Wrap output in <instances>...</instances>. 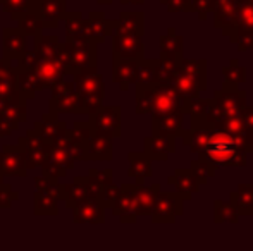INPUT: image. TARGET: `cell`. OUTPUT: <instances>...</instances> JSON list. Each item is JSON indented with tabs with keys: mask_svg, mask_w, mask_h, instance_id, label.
<instances>
[{
	"mask_svg": "<svg viewBox=\"0 0 253 251\" xmlns=\"http://www.w3.org/2000/svg\"><path fill=\"white\" fill-rule=\"evenodd\" d=\"M188 100L190 98L181 97L170 84H157V95H155V104H153L152 115L169 114V112L174 110H179L184 114Z\"/></svg>",
	"mask_w": 253,
	"mask_h": 251,
	"instance_id": "8fae6325",
	"label": "cell"
},
{
	"mask_svg": "<svg viewBox=\"0 0 253 251\" xmlns=\"http://www.w3.org/2000/svg\"><path fill=\"white\" fill-rule=\"evenodd\" d=\"M114 35H131L143 36L145 35V14L141 10H123L117 19H110V36Z\"/></svg>",
	"mask_w": 253,
	"mask_h": 251,
	"instance_id": "7c38bea8",
	"label": "cell"
},
{
	"mask_svg": "<svg viewBox=\"0 0 253 251\" xmlns=\"http://www.w3.org/2000/svg\"><path fill=\"white\" fill-rule=\"evenodd\" d=\"M190 171L195 174V178H197V181H198V184H200V186L209 184V179L213 178V176H215V172H217L215 169L210 167L207 162L200 160V158H195V160H191Z\"/></svg>",
	"mask_w": 253,
	"mask_h": 251,
	"instance_id": "bcb514c9",
	"label": "cell"
},
{
	"mask_svg": "<svg viewBox=\"0 0 253 251\" xmlns=\"http://www.w3.org/2000/svg\"><path fill=\"white\" fill-rule=\"evenodd\" d=\"M240 119H241V124H243L245 131L252 133L253 131V104L247 105V107L240 112Z\"/></svg>",
	"mask_w": 253,
	"mask_h": 251,
	"instance_id": "9f6ffc18",
	"label": "cell"
},
{
	"mask_svg": "<svg viewBox=\"0 0 253 251\" xmlns=\"http://www.w3.org/2000/svg\"><path fill=\"white\" fill-rule=\"evenodd\" d=\"M252 217H253V215H252Z\"/></svg>",
	"mask_w": 253,
	"mask_h": 251,
	"instance_id": "e7e4bbea",
	"label": "cell"
},
{
	"mask_svg": "<svg viewBox=\"0 0 253 251\" xmlns=\"http://www.w3.org/2000/svg\"><path fill=\"white\" fill-rule=\"evenodd\" d=\"M31 129H33L43 141L52 143L64 129H67V124L64 121H60V119L57 117V114L47 112V114L42 115V119H38V121L35 122Z\"/></svg>",
	"mask_w": 253,
	"mask_h": 251,
	"instance_id": "484cf974",
	"label": "cell"
},
{
	"mask_svg": "<svg viewBox=\"0 0 253 251\" xmlns=\"http://www.w3.org/2000/svg\"><path fill=\"white\" fill-rule=\"evenodd\" d=\"M21 151H23L24 164L26 169H37L45 162V158L48 157V150H50V143L43 141L33 129H28V133L23 138H19L17 141Z\"/></svg>",
	"mask_w": 253,
	"mask_h": 251,
	"instance_id": "9c48e42d",
	"label": "cell"
},
{
	"mask_svg": "<svg viewBox=\"0 0 253 251\" xmlns=\"http://www.w3.org/2000/svg\"><path fill=\"white\" fill-rule=\"evenodd\" d=\"M140 61H119L112 59V81L119 84L121 91H127L131 84H136Z\"/></svg>",
	"mask_w": 253,
	"mask_h": 251,
	"instance_id": "603a6c76",
	"label": "cell"
},
{
	"mask_svg": "<svg viewBox=\"0 0 253 251\" xmlns=\"http://www.w3.org/2000/svg\"><path fill=\"white\" fill-rule=\"evenodd\" d=\"M16 74H17V90H19V93L23 95L26 100L35 98L37 91L42 90L40 81H38L35 71H19V69H16Z\"/></svg>",
	"mask_w": 253,
	"mask_h": 251,
	"instance_id": "d590c367",
	"label": "cell"
},
{
	"mask_svg": "<svg viewBox=\"0 0 253 251\" xmlns=\"http://www.w3.org/2000/svg\"><path fill=\"white\" fill-rule=\"evenodd\" d=\"M0 2H2V0H0Z\"/></svg>",
	"mask_w": 253,
	"mask_h": 251,
	"instance_id": "be15d7a7",
	"label": "cell"
},
{
	"mask_svg": "<svg viewBox=\"0 0 253 251\" xmlns=\"http://www.w3.org/2000/svg\"><path fill=\"white\" fill-rule=\"evenodd\" d=\"M229 205L236 210L240 217L253 215V184H238V188L229 194Z\"/></svg>",
	"mask_w": 253,
	"mask_h": 251,
	"instance_id": "83f0119b",
	"label": "cell"
},
{
	"mask_svg": "<svg viewBox=\"0 0 253 251\" xmlns=\"http://www.w3.org/2000/svg\"><path fill=\"white\" fill-rule=\"evenodd\" d=\"M17 28H19L21 31H24L26 35L37 36V35H40L42 30H43V23H42L40 16H38L35 10L30 9L24 16H21L19 19H17Z\"/></svg>",
	"mask_w": 253,
	"mask_h": 251,
	"instance_id": "b9f144b4",
	"label": "cell"
},
{
	"mask_svg": "<svg viewBox=\"0 0 253 251\" xmlns=\"http://www.w3.org/2000/svg\"><path fill=\"white\" fill-rule=\"evenodd\" d=\"M176 151V138L147 136L143 140V153L153 162H167Z\"/></svg>",
	"mask_w": 253,
	"mask_h": 251,
	"instance_id": "44dd1931",
	"label": "cell"
},
{
	"mask_svg": "<svg viewBox=\"0 0 253 251\" xmlns=\"http://www.w3.org/2000/svg\"><path fill=\"white\" fill-rule=\"evenodd\" d=\"M193 12H197L200 21H207V17L212 14L210 0H193Z\"/></svg>",
	"mask_w": 253,
	"mask_h": 251,
	"instance_id": "11a10c76",
	"label": "cell"
},
{
	"mask_svg": "<svg viewBox=\"0 0 253 251\" xmlns=\"http://www.w3.org/2000/svg\"><path fill=\"white\" fill-rule=\"evenodd\" d=\"M35 54L38 61H53L62 52V43H60L57 35H37L35 36Z\"/></svg>",
	"mask_w": 253,
	"mask_h": 251,
	"instance_id": "4316f807",
	"label": "cell"
},
{
	"mask_svg": "<svg viewBox=\"0 0 253 251\" xmlns=\"http://www.w3.org/2000/svg\"><path fill=\"white\" fill-rule=\"evenodd\" d=\"M40 169H42V176H45V178H48V179H53V181H59V179H62L64 176L67 174V171L62 165L55 164V162L48 160V158H45V162L40 165Z\"/></svg>",
	"mask_w": 253,
	"mask_h": 251,
	"instance_id": "681fc988",
	"label": "cell"
},
{
	"mask_svg": "<svg viewBox=\"0 0 253 251\" xmlns=\"http://www.w3.org/2000/svg\"><path fill=\"white\" fill-rule=\"evenodd\" d=\"M28 35L19 28H3L2 30V43H3V59L7 61H19V57L26 50Z\"/></svg>",
	"mask_w": 253,
	"mask_h": 251,
	"instance_id": "ffe728a7",
	"label": "cell"
},
{
	"mask_svg": "<svg viewBox=\"0 0 253 251\" xmlns=\"http://www.w3.org/2000/svg\"><path fill=\"white\" fill-rule=\"evenodd\" d=\"M166 7L170 14L193 12V0H167Z\"/></svg>",
	"mask_w": 253,
	"mask_h": 251,
	"instance_id": "db71d44e",
	"label": "cell"
},
{
	"mask_svg": "<svg viewBox=\"0 0 253 251\" xmlns=\"http://www.w3.org/2000/svg\"><path fill=\"white\" fill-rule=\"evenodd\" d=\"M59 57L64 64L66 76H74L80 71L97 66V45L83 36L66 38Z\"/></svg>",
	"mask_w": 253,
	"mask_h": 251,
	"instance_id": "5b68a950",
	"label": "cell"
},
{
	"mask_svg": "<svg viewBox=\"0 0 253 251\" xmlns=\"http://www.w3.org/2000/svg\"><path fill=\"white\" fill-rule=\"evenodd\" d=\"M184 133V114L179 110L162 115H152V134L153 136L179 138Z\"/></svg>",
	"mask_w": 253,
	"mask_h": 251,
	"instance_id": "5bb4252c",
	"label": "cell"
},
{
	"mask_svg": "<svg viewBox=\"0 0 253 251\" xmlns=\"http://www.w3.org/2000/svg\"><path fill=\"white\" fill-rule=\"evenodd\" d=\"M253 143L248 133L233 134L212 127L205 146L198 151V158L219 171L220 167H245Z\"/></svg>",
	"mask_w": 253,
	"mask_h": 251,
	"instance_id": "6da1fadb",
	"label": "cell"
},
{
	"mask_svg": "<svg viewBox=\"0 0 253 251\" xmlns=\"http://www.w3.org/2000/svg\"><path fill=\"white\" fill-rule=\"evenodd\" d=\"M170 86L184 98H197L207 90V59L183 57L170 79Z\"/></svg>",
	"mask_w": 253,
	"mask_h": 251,
	"instance_id": "7a4b0ae2",
	"label": "cell"
},
{
	"mask_svg": "<svg viewBox=\"0 0 253 251\" xmlns=\"http://www.w3.org/2000/svg\"><path fill=\"white\" fill-rule=\"evenodd\" d=\"M103 222H105V207L97 198H88L73 208V224H103Z\"/></svg>",
	"mask_w": 253,
	"mask_h": 251,
	"instance_id": "e0dca14e",
	"label": "cell"
},
{
	"mask_svg": "<svg viewBox=\"0 0 253 251\" xmlns=\"http://www.w3.org/2000/svg\"><path fill=\"white\" fill-rule=\"evenodd\" d=\"M0 174L3 178L5 176L26 178L28 169L19 144H3L2 146V150H0Z\"/></svg>",
	"mask_w": 253,
	"mask_h": 251,
	"instance_id": "9a60e30c",
	"label": "cell"
},
{
	"mask_svg": "<svg viewBox=\"0 0 253 251\" xmlns=\"http://www.w3.org/2000/svg\"><path fill=\"white\" fill-rule=\"evenodd\" d=\"M3 184H5V182H3V176L2 174H0V188H2V186Z\"/></svg>",
	"mask_w": 253,
	"mask_h": 251,
	"instance_id": "91938a15",
	"label": "cell"
},
{
	"mask_svg": "<svg viewBox=\"0 0 253 251\" xmlns=\"http://www.w3.org/2000/svg\"><path fill=\"white\" fill-rule=\"evenodd\" d=\"M117 194H119V186L116 182H109L102 188V193H100V201L103 203L105 208H110L116 201Z\"/></svg>",
	"mask_w": 253,
	"mask_h": 251,
	"instance_id": "816d5d0a",
	"label": "cell"
},
{
	"mask_svg": "<svg viewBox=\"0 0 253 251\" xmlns=\"http://www.w3.org/2000/svg\"><path fill=\"white\" fill-rule=\"evenodd\" d=\"M28 119L26 107H10L0 114V138H5L19 129L21 122Z\"/></svg>",
	"mask_w": 253,
	"mask_h": 251,
	"instance_id": "f546056e",
	"label": "cell"
},
{
	"mask_svg": "<svg viewBox=\"0 0 253 251\" xmlns=\"http://www.w3.org/2000/svg\"><path fill=\"white\" fill-rule=\"evenodd\" d=\"M35 74H37L38 81H40L42 90L43 88H52L60 79L66 77L64 72V64L60 57L53 59V61H38L37 67H35Z\"/></svg>",
	"mask_w": 253,
	"mask_h": 251,
	"instance_id": "cb8c5ba5",
	"label": "cell"
},
{
	"mask_svg": "<svg viewBox=\"0 0 253 251\" xmlns=\"http://www.w3.org/2000/svg\"><path fill=\"white\" fill-rule=\"evenodd\" d=\"M136 200H138V217H150L155 203V196L160 191L159 184L147 186L145 182H136Z\"/></svg>",
	"mask_w": 253,
	"mask_h": 251,
	"instance_id": "1f68e13d",
	"label": "cell"
},
{
	"mask_svg": "<svg viewBox=\"0 0 253 251\" xmlns=\"http://www.w3.org/2000/svg\"><path fill=\"white\" fill-rule=\"evenodd\" d=\"M184 38L176 31V28H167V33L159 38V57H167L179 62L183 59Z\"/></svg>",
	"mask_w": 253,
	"mask_h": 251,
	"instance_id": "d4e9b609",
	"label": "cell"
},
{
	"mask_svg": "<svg viewBox=\"0 0 253 251\" xmlns=\"http://www.w3.org/2000/svg\"><path fill=\"white\" fill-rule=\"evenodd\" d=\"M119 3H123V5H143L145 0H119Z\"/></svg>",
	"mask_w": 253,
	"mask_h": 251,
	"instance_id": "6f0895ef",
	"label": "cell"
},
{
	"mask_svg": "<svg viewBox=\"0 0 253 251\" xmlns=\"http://www.w3.org/2000/svg\"><path fill=\"white\" fill-rule=\"evenodd\" d=\"M157 84H136V114H152L155 104Z\"/></svg>",
	"mask_w": 253,
	"mask_h": 251,
	"instance_id": "e575fe53",
	"label": "cell"
},
{
	"mask_svg": "<svg viewBox=\"0 0 253 251\" xmlns=\"http://www.w3.org/2000/svg\"><path fill=\"white\" fill-rule=\"evenodd\" d=\"M127 162H129L127 176L133 178L136 182H145V179L152 178V174H153L152 160L145 153L131 151V153H127Z\"/></svg>",
	"mask_w": 253,
	"mask_h": 251,
	"instance_id": "f1b7e54d",
	"label": "cell"
},
{
	"mask_svg": "<svg viewBox=\"0 0 253 251\" xmlns=\"http://www.w3.org/2000/svg\"><path fill=\"white\" fill-rule=\"evenodd\" d=\"M184 214V200L176 191H159L152 208V224H174Z\"/></svg>",
	"mask_w": 253,
	"mask_h": 251,
	"instance_id": "8992f818",
	"label": "cell"
},
{
	"mask_svg": "<svg viewBox=\"0 0 253 251\" xmlns=\"http://www.w3.org/2000/svg\"><path fill=\"white\" fill-rule=\"evenodd\" d=\"M227 36H229V40L236 45V48L240 52L253 50V30L233 31V33H229Z\"/></svg>",
	"mask_w": 253,
	"mask_h": 251,
	"instance_id": "7dc6e473",
	"label": "cell"
},
{
	"mask_svg": "<svg viewBox=\"0 0 253 251\" xmlns=\"http://www.w3.org/2000/svg\"><path fill=\"white\" fill-rule=\"evenodd\" d=\"M112 59H119V61H141V59H145L143 36L114 35Z\"/></svg>",
	"mask_w": 253,
	"mask_h": 251,
	"instance_id": "30bf717a",
	"label": "cell"
},
{
	"mask_svg": "<svg viewBox=\"0 0 253 251\" xmlns=\"http://www.w3.org/2000/svg\"><path fill=\"white\" fill-rule=\"evenodd\" d=\"M166 2L167 0H159V3H162V5H166Z\"/></svg>",
	"mask_w": 253,
	"mask_h": 251,
	"instance_id": "94428289",
	"label": "cell"
},
{
	"mask_svg": "<svg viewBox=\"0 0 253 251\" xmlns=\"http://www.w3.org/2000/svg\"><path fill=\"white\" fill-rule=\"evenodd\" d=\"M250 138H252V143H253V131H252V133H250Z\"/></svg>",
	"mask_w": 253,
	"mask_h": 251,
	"instance_id": "6125c7cd",
	"label": "cell"
},
{
	"mask_svg": "<svg viewBox=\"0 0 253 251\" xmlns=\"http://www.w3.org/2000/svg\"><path fill=\"white\" fill-rule=\"evenodd\" d=\"M157 67L159 59H141L138 66L136 84H157Z\"/></svg>",
	"mask_w": 253,
	"mask_h": 251,
	"instance_id": "60d3db41",
	"label": "cell"
},
{
	"mask_svg": "<svg viewBox=\"0 0 253 251\" xmlns=\"http://www.w3.org/2000/svg\"><path fill=\"white\" fill-rule=\"evenodd\" d=\"M91 196L90 182H88V176H76L71 182L67 184H60V194L59 200L66 201L69 208H74L78 203L88 200Z\"/></svg>",
	"mask_w": 253,
	"mask_h": 251,
	"instance_id": "d6986e66",
	"label": "cell"
},
{
	"mask_svg": "<svg viewBox=\"0 0 253 251\" xmlns=\"http://www.w3.org/2000/svg\"><path fill=\"white\" fill-rule=\"evenodd\" d=\"M210 108H212V98H200V97L190 98V100H188V105H186V110H184V114H188L191 119L190 127L203 126Z\"/></svg>",
	"mask_w": 253,
	"mask_h": 251,
	"instance_id": "836d02e7",
	"label": "cell"
},
{
	"mask_svg": "<svg viewBox=\"0 0 253 251\" xmlns=\"http://www.w3.org/2000/svg\"><path fill=\"white\" fill-rule=\"evenodd\" d=\"M50 90H52L50 100H59V98H64V97H67V95H71V93L76 91L74 90L73 81H66V79H60L57 84H53Z\"/></svg>",
	"mask_w": 253,
	"mask_h": 251,
	"instance_id": "f907efd6",
	"label": "cell"
},
{
	"mask_svg": "<svg viewBox=\"0 0 253 251\" xmlns=\"http://www.w3.org/2000/svg\"><path fill=\"white\" fill-rule=\"evenodd\" d=\"M50 112L52 114H84V108L81 105L80 97L76 91L59 100H50Z\"/></svg>",
	"mask_w": 253,
	"mask_h": 251,
	"instance_id": "8d00e7d4",
	"label": "cell"
},
{
	"mask_svg": "<svg viewBox=\"0 0 253 251\" xmlns=\"http://www.w3.org/2000/svg\"><path fill=\"white\" fill-rule=\"evenodd\" d=\"M222 76H224V83L240 86V84L247 83V67L241 66L238 59H231L229 64L222 66Z\"/></svg>",
	"mask_w": 253,
	"mask_h": 251,
	"instance_id": "f35d334b",
	"label": "cell"
},
{
	"mask_svg": "<svg viewBox=\"0 0 253 251\" xmlns=\"http://www.w3.org/2000/svg\"><path fill=\"white\" fill-rule=\"evenodd\" d=\"M17 90L16 66L7 59H0V93H14Z\"/></svg>",
	"mask_w": 253,
	"mask_h": 251,
	"instance_id": "74e56055",
	"label": "cell"
},
{
	"mask_svg": "<svg viewBox=\"0 0 253 251\" xmlns=\"http://www.w3.org/2000/svg\"><path fill=\"white\" fill-rule=\"evenodd\" d=\"M30 3L31 0H2L0 2V7L5 14H9L10 19L12 21H17L21 16L30 10Z\"/></svg>",
	"mask_w": 253,
	"mask_h": 251,
	"instance_id": "f6af8a7d",
	"label": "cell"
},
{
	"mask_svg": "<svg viewBox=\"0 0 253 251\" xmlns=\"http://www.w3.org/2000/svg\"><path fill=\"white\" fill-rule=\"evenodd\" d=\"M91 134H93V131H91V126L88 121L86 122L76 121L73 126L69 127V141L74 144H81V146H84V143L90 140Z\"/></svg>",
	"mask_w": 253,
	"mask_h": 251,
	"instance_id": "ee69618b",
	"label": "cell"
},
{
	"mask_svg": "<svg viewBox=\"0 0 253 251\" xmlns=\"http://www.w3.org/2000/svg\"><path fill=\"white\" fill-rule=\"evenodd\" d=\"M136 182L134 184H121L119 194L110 208L112 215L119 218L121 224H136L138 220V200H136Z\"/></svg>",
	"mask_w": 253,
	"mask_h": 251,
	"instance_id": "ba28073f",
	"label": "cell"
},
{
	"mask_svg": "<svg viewBox=\"0 0 253 251\" xmlns=\"http://www.w3.org/2000/svg\"><path fill=\"white\" fill-rule=\"evenodd\" d=\"M114 158V138L91 134L84 143V162H110Z\"/></svg>",
	"mask_w": 253,
	"mask_h": 251,
	"instance_id": "ac0fdd59",
	"label": "cell"
},
{
	"mask_svg": "<svg viewBox=\"0 0 253 251\" xmlns=\"http://www.w3.org/2000/svg\"><path fill=\"white\" fill-rule=\"evenodd\" d=\"M238 0H217L213 7V26L217 30H227L233 24L234 14H236Z\"/></svg>",
	"mask_w": 253,
	"mask_h": 251,
	"instance_id": "4dcf8cb0",
	"label": "cell"
},
{
	"mask_svg": "<svg viewBox=\"0 0 253 251\" xmlns=\"http://www.w3.org/2000/svg\"><path fill=\"white\" fill-rule=\"evenodd\" d=\"M91 131L95 134H103L109 138L121 136V107L119 105H102L88 119Z\"/></svg>",
	"mask_w": 253,
	"mask_h": 251,
	"instance_id": "52a82bcc",
	"label": "cell"
},
{
	"mask_svg": "<svg viewBox=\"0 0 253 251\" xmlns=\"http://www.w3.org/2000/svg\"><path fill=\"white\" fill-rule=\"evenodd\" d=\"M247 107V91L236 84L224 83L220 90L213 91L212 108L207 114L203 126L217 127L227 117L240 115V112Z\"/></svg>",
	"mask_w": 253,
	"mask_h": 251,
	"instance_id": "3957f363",
	"label": "cell"
},
{
	"mask_svg": "<svg viewBox=\"0 0 253 251\" xmlns=\"http://www.w3.org/2000/svg\"><path fill=\"white\" fill-rule=\"evenodd\" d=\"M213 222L215 224H238L240 215L231 207L229 201L215 200L213 201Z\"/></svg>",
	"mask_w": 253,
	"mask_h": 251,
	"instance_id": "ab89813d",
	"label": "cell"
},
{
	"mask_svg": "<svg viewBox=\"0 0 253 251\" xmlns=\"http://www.w3.org/2000/svg\"><path fill=\"white\" fill-rule=\"evenodd\" d=\"M67 0H31L30 9L40 16L43 28H57L67 12Z\"/></svg>",
	"mask_w": 253,
	"mask_h": 251,
	"instance_id": "4fadbf2b",
	"label": "cell"
},
{
	"mask_svg": "<svg viewBox=\"0 0 253 251\" xmlns=\"http://www.w3.org/2000/svg\"><path fill=\"white\" fill-rule=\"evenodd\" d=\"M33 214L37 217H55V215H59V198L48 193L35 191Z\"/></svg>",
	"mask_w": 253,
	"mask_h": 251,
	"instance_id": "d6a6232c",
	"label": "cell"
},
{
	"mask_svg": "<svg viewBox=\"0 0 253 251\" xmlns=\"http://www.w3.org/2000/svg\"><path fill=\"white\" fill-rule=\"evenodd\" d=\"M81 36L93 41L95 45L103 43L105 38L110 36V19H107L102 10H91L84 19Z\"/></svg>",
	"mask_w": 253,
	"mask_h": 251,
	"instance_id": "2e32d148",
	"label": "cell"
},
{
	"mask_svg": "<svg viewBox=\"0 0 253 251\" xmlns=\"http://www.w3.org/2000/svg\"><path fill=\"white\" fill-rule=\"evenodd\" d=\"M35 188H37V191L53 194V196H57V198H59V194H60V182L45 178V176H37V178H35Z\"/></svg>",
	"mask_w": 253,
	"mask_h": 251,
	"instance_id": "c3c4849f",
	"label": "cell"
},
{
	"mask_svg": "<svg viewBox=\"0 0 253 251\" xmlns=\"http://www.w3.org/2000/svg\"><path fill=\"white\" fill-rule=\"evenodd\" d=\"M97 3H100V5H109V3H112V0H97Z\"/></svg>",
	"mask_w": 253,
	"mask_h": 251,
	"instance_id": "680465c9",
	"label": "cell"
},
{
	"mask_svg": "<svg viewBox=\"0 0 253 251\" xmlns=\"http://www.w3.org/2000/svg\"><path fill=\"white\" fill-rule=\"evenodd\" d=\"M64 28H66V38L73 36H81V31H83L84 17L80 10H73V12H66L64 16Z\"/></svg>",
	"mask_w": 253,
	"mask_h": 251,
	"instance_id": "7bdbcfd3",
	"label": "cell"
},
{
	"mask_svg": "<svg viewBox=\"0 0 253 251\" xmlns=\"http://www.w3.org/2000/svg\"><path fill=\"white\" fill-rule=\"evenodd\" d=\"M17 200H19V193L14 191L10 184H3L0 188V208H9Z\"/></svg>",
	"mask_w": 253,
	"mask_h": 251,
	"instance_id": "f5cc1de1",
	"label": "cell"
},
{
	"mask_svg": "<svg viewBox=\"0 0 253 251\" xmlns=\"http://www.w3.org/2000/svg\"><path fill=\"white\" fill-rule=\"evenodd\" d=\"M73 84L84 108V114H95L103 105L105 98V83L102 72H98V67H88L76 72L73 76Z\"/></svg>",
	"mask_w": 253,
	"mask_h": 251,
	"instance_id": "277c9868",
	"label": "cell"
},
{
	"mask_svg": "<svg viewBox=\"0 0 253 251\" xmlns=\"http://www.w3.org/2000/svg\"><path fill=\"white\" fill-rule=\"evenodd\" d=\"M167 184H169L170 188H174V191H176L177 194H181L184 201L186 200L190 201L191 198H193V194H197L198 189H200V184H198L195 174L190 171V167L176 169L174 174L167 178Z\"/></svg>",
	"mask_w": 253,
	"mask_h": 251,
	"instance_id": "7402d4cb",
	"label": "cell"
}]
</instances>
